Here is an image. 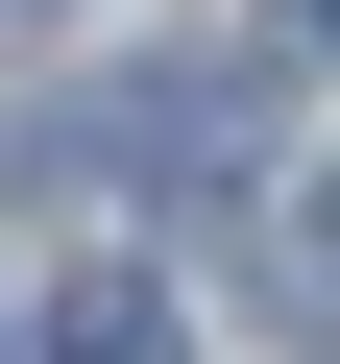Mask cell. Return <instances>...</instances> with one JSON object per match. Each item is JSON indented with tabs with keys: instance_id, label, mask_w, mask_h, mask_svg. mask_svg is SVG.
Masks as SVG:
<instances>
[{
	"instance_id": "obj_1",
	"label": "cell",
	"mask_w": 340,
	"mask_h": 364,
	"mask_svg": "<svg viewBox=\"0 0 340 364\" xmlns=\"http://www.w3.org/2000/svg\"><path fill=\"white\" fill-rule=\"evenodd\" d=\"M25 364H195V316H170L146 267H97V291H49V340Z\"/></svg>"
},
{
	"instance_id": "obj_2",
	"label": "cell",
	"mask_w": 340,
	"mask_h": 364,
	"mask_svg": "<svg viewBox=\"0 0 340 364\" xmlns=\"http://www.w3.org/2000/svg\"><path fill=\"white\" fill-rule=\"evenodd\" d=\"M267 267H292V340H340V170L267 195Z\"/></svg>"
},
{
	"instance_id": "obj_3",
	"label": "cell",
	"mask_w": 340,
	"mask_h": 364,
	"mask_svg": "<svg viewBox=\"0 0 340 364\" xmlns=\"http://www.w3.org/2000/svg\"><path fill=\"white\" fill-rule=\"evenodd\" d=\"M0 364H25V340H0Z\"/></svg>"
},
{
	"instance_id": "obj_4",
	"label": "cell",
	"mask_w": 340,
	"mask_h": 364,
	"mask_svg": "<svg viewBox=\"0 0 340 364\" xmlns=\"http://www.w3.org/2000/svg\"><path fill=\"white\" fill-rule=\"evenodd\" d=\"M316 25H340V0H316Z\"/></svg>"
}]
</instances>
